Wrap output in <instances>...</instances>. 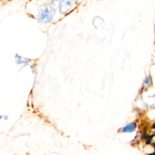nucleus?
Masks as SVG:
<instances>
[{
    "label": "nucleus",
    "instance_id": "1",
    "mask_svg": "<svg viewBox=\"0 0 155 155\" xmlns=\"http://www.w3.org/2000/svg\"><path fill=\"white\" fill-rule=\"evenodd\" d=\"M55 13V9L51 4L45 5L40 11L39 14V21L42 22H50Z\"/></svg>",
    "mask_w": 155,
    "mask_h": 155
},
{
    "label": "nucleus",
    "instance_id": "3",
    "mask_svg": "<svg viewBox=\"0 0 155 155\" xmlns=\"http://www.w3.org/2000/svg\"><path fill=\"white\" fill-rule=\"evenodd\" d=\"M136 127V124H134V123L130 124H128L127 125H126L125 127H124L122 128V132H132L135 130Z\"/></svg>",
    "mask_w": 155,
    "mask_h": 155
},
{
    "label": "nucleus",
    "instance_id": "4",
    "mask_svg": "<svg viewBox=\"0 0 155 155\" xmlns=\"http://www.w3.org/2000/svg\"><path fill=\"white\" fill-rule=\"evenodd\" d=\"M51 1H54V2H55V1H61V0H51Z\"/></svg>",
    "mask_w": 155,
    "mask_h": 155
},
{
    "label": "nucleus",
    "instance_id": "2",
    "mask_svg": "<svg viewBox=\"0 0 155 155\" xmlns=\"http://www.w3.org/2000/svg\"><path fill=\"white\" fill-rule=\"evenodd\" d=\"M78 0H61L59 5V8L61 13H65L71 8L74 3L76 2Z\"/></svg>",
    "mask_w": 155,
    "mask_h": 155
}]
</instances>
